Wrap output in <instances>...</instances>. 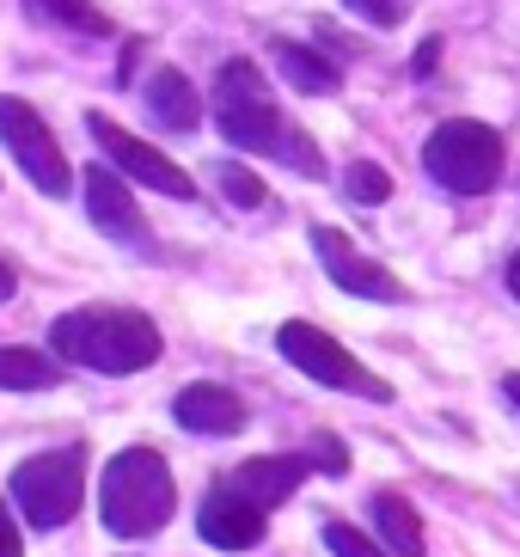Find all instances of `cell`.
Returning a JSON list of instances; mask_svg holds the SVG:
<instances>
[{"label": "cell", "instance_id": "obj_1", "mask_svg": "<svg viewBox=\"0 0 520 557\" xmlns=\"http://www.w3.org/2000/svg\"><path fill=\"white\" fill-rule=\"evenodd\" d=\"M214 123H221V135H227L233 148L288 160L300 178H325V153H319V141H312L300 123H288V116L276 111V99H270L258 62H245V55H233V62L221 67V81H214Z\"/></svg>", "mask_w": 520, "mask_h": 557}, {"label": "cell", "instance_id": "obj_2", "mask_svg": "<svg viewBox=\"0 0 520 557\" xmlns=\"http://www.w3.org/2000/svg\"><path fill=\"white\" fill-rule=\"evenodd\" d=\"M49 344L62 361L92 368V374H141L160 361V325L129 307H81L55 319Z\"/></svg>", "mask_w": 520, "mask_h": 557}, {"label": "cell", "instance_id": "obj_3", "mask_svg": "<svg viewBox=\"0 0 520 557\" xmlns=\"http://www.w3.org/2000/svg\"><path fill=\"white\" fill-rule=\"evenodd\" d=\"M178 508V484H172V466H165L153 447H123V454L104 466V484H98V515L116 540H153Z\"/></svg>", "mask_w": 520, "mask_h": 557}, {"label": "cell", "instance_id": "obj_4", "mask_svg": "<svg viewBox=\"0 0 520 557\" xmlns=\"http://www.w3.org/2000/svg\"><path fill=\"white\" fill-rule=\"evenodd\" d=\"M423 165H429V178L447 184L454 197H484L503 178V141H496L490 123L454 116V123H441L423 141Z\"/></svg>", "mask_w": 520, "mask_h": 557}, {"label": "cell", "instance_id": "obj_5", "mask_svg": "<svg viewBox=\"0 0 520 557\" xmlns=\"http://www.w3.org/2000/svg\"><path fill=\"white\" fill-rule=\"evenodd\" d=\"M86 496V454L81 447H55V454H37L13 472V503L32 527H62L81 515Z\"/></svg>", "mask_w": 520, "mask_h": 557}, {"label": "cell", "instance_id": "obj_6", "mask_svg": "<svg viewBox=\"0 0 520 557\" xmlns=\"http://www.w3.org/2000/svg\"><path fill=\"white\" fill-rule=\"evenodd\" d=\"M276 349L300 368L307 380H319V386H331V393H356V398H374V405H386L392 386L380 374H368L349 349L331 337V331L307 325V319H288V325L276 331Z\"/></svg>", "mask_w": 520, "mask_h": 557}, {"label": "cell", "instance_id": "obj_7", "mask_svg": "<svg viewBox=\"0 0 520 557\" xmlns=\"http://www.w3.org/2000/svg\"><path fill=\"white\" fill-rule=\"evenodd\" d=\"M0 141L13 148V160L25 165V178H32L44 197H67V190H74L67 153L55 148L49 123H44V116H37L25 99H13V92H0Z\"/></svg>", "mask_w": 520, "mask_h": 557}, {"label": "cell", "instance_id": "obj_8", "mask_svg": "<svg viewBox=\"0 0 520 557\" xmlns=\"http://www.w3.org/2000/svg\"><path fill=\"white\" fill-rule=\"evenodd\" d=\"M86 129H92V141L104 148V160H111L116 172H129L135 184H147V190H160V197H178V202H190V197H196L190 172H178V165H172L160 148H153V141L129 135L123 123H111L104 111H92V116H86Z\"/></svg>", "mask_w": 520, "mask_h": 557}, {"label": "cell", "instance_id": "obj_9", "mask_svg": "<svg viewBox=\"0 0 520 557\" xmlns=\"http://www.w3.org/2000/svg\"><path fill=\"white\" fill-rule=\"evenodd\" d=\"M312 251H319L325 276L337 282L343 295H361V300H405V282L392 276L386 263L361 258V251L349 246L337 227H312Z\"/></svg>", "mask_w": 520, "mask_h": 557}, {"label": "cell", "instance_id": "obj_10", "mask_svg": "<svg viewBox=\"0 0 520 557\" xmlns=\"http://www.w3.org/2000/svg\"><path fill=\"white\" fill-rule=\"evenodd\" d=\"M263 515H270V508H258L251 496H239L227 478H221V484L202 496V508H196V533L209 545H221V552H251V545L263 540V527H270Z\"/></svg>", "mask_w": 520, "mask_h": 557}, {"label": "cell", "instance_id": "obj_11", "mask_svg": "<svg viewBox=\"0 0 520 557\" xmlns=\"http://www.w3.org/2000/svg\"><path fill=\"white\" fill-rule=\"evenodd\" d=\"M307 472H312L307 454H270V459H245V466H233L227 484L239 496H251L258 508H276V503H288V496L307 484Z\"/></svg>", "mask_w": 520, "mask_h": 557}, {"label": "cell", "instance_id": "obj_12", "mask_svg": "<svg viewBox=\"0 0 520 557\" xmlns=\"http://www.w3.org/2000/svg\"><path fill=\"white\" fill-rule=\"evenodd\" d=\"M86 214L98 221V233H111V239H135V246H147L141 209H135L129 184L116 178L111 165H92V172H86Z\"/></svg>", "mask_w": 520, "mask_h": 557}, {"label": "cell", "instance_id": "obj_13", "mask_svg": "<svg viewBox=\"0 0 520 557\" xmlns=\"http://www.w3.org/2000/svg\"><path fill=\"white\" fill-rule=\"evenodd\" d=\"M172 417H178L190 435H239L245 429V405L227 393V386H184L178 405H172Z\"/></svg>", "mask_w": 520, "mask_h": 557}, {"label": "cell", "instance_id": "obj_14", "mask_svg": "<svg viewBox=\"0 0 520 557\" xmlns=\"http://www.w3.org/2000/svg\"><path fill=\"white\" fill-rule=\"evenodd\" d=\"M147 111L178 135H190L196 123H202V99H196V86L184 81L178 67H153V81H147Z\"/></svg>", "mask_w": 520, "mask_h": 557}, {"label": "cell", "instance_id": "obj_15", "mask_svg": "<svg viewBox=\"0 0 520 557\" xmlns=\"http://www.w3.org/2000/svg\"><path fill=\"white\" fill-rule=\"evenodd\" d=\"M270 62L282 67V81L294 86V92H312V99H325V92H337V67L325 62L319 50H307V44H288V37H276L270 44Z\"/></svg>", "mask_w": 520, "mask_h": 557}, {"label": "cell", "instance_id": "obj_16", "mask_svg": "<svg viewBox=\"0 0 520 557\" xmlns=\"http://www.w3.org/2000/svg\"><path fill=\"white\" fill-rule=\"evenodd\" d=\"M374 527H380V540L392 545L398 557H423V521H417V508H410V496H398V491H374Z\"/></svg>", "mask_w": 520, "mask_h": 557}, {"label": "cell", "instance_id": "obj_17", "mask_svg": "<svg viewBox=\"0 0 520 557\" xmlns=\"http://www.w3.org/2000/svg\"><path fill=\"white\" fill-rule=\"evenodd\" d=\"M0 386L7 393H49V386H62V368L44 356V349H0Z\"/></svg>", "mask_w": 520, "mask_h": 557}, {"label": "cell", "instance_id": "obj_18", "mask_svg": "<svg viewBox=\"0 0 520 557\" xmlns=\"http://www.w3.org/2000/svg\"><path fill=\"white\" fill-rule=\"evenodd\" d=\"M37 18H49V25H67V32H86V37H111V13L98 7V0H25Z\"/></svg>", "mask_w": 520, "mask_h": 557}, {"label": "cell", "instance_id": "obj_19", "mask_svg": "<svg viewBox=\"0 0 520 557\" xmlns=\"http://www.w3.org/2000/svg\"><path fill=\"white\" fill-rule=\"evenodd\" d=\"M343 190H349V202H386L392 197V178H386V165H374V160H356L349 172H343Z\"/></svg>", "mask_w": 520, "mask_h": 557}, {"label": "cell", "instance_id": "obj_20", "mask_svg": "<svg viewBox=\"0 0 520 557\" xmlns=\"http://www.w3.org/2000/svg\"><path fill=\"white\" fill-rule=\"evenodd\" d=\"M214 172H221V197H227V202H239V209H263L270 190H263V178L251 172V165L227 160V165H214Z\"/></svg>", "mask_w": 520, "mask_h": 557}, {"label": "cell", "instance_id": "obj_21", "mask_svg": "<svg viewBox=\"0 0 520 557\" xmlns=\"http://www.w3.org/2000/svg\"><path fill=\"white\" fill-rule=\"evenodd\" d=\"M325 545L337 557H386L368 533H361V527H349V521H325Z\"/></svg>", "mask_w": 520, "mask_h": 557}, {"label": "cell", "instance_id": "obj_22", "mask_svg": "<svg viewBox=\"0 0 520 557\" xmlns=\"http://www.w3.org/2000/svg\"><path fill=\"white\" fill-rule=\"evenodd\" d=\"M307 459H312V472H331V478H343V472H349V454H343V442H337V435H319Z\"/></svg>", "mask_w": 520, "mask_h": 557}, {"label": "cell", "instance_id": "obj_23", "mask_svg": "<svg viewBox=\"0 0 520 557\" xmlns=\"http://www.w3.org/2000/svg\"><path fill=\"white\" fill-rule=\"evenodd\" d=\"M343 7H349V13H361L368 25H380V32H386V25H398V0H343Z\"/></svg>", "mask_w": 520, "mask_h": 557}, {"label": "cell", "instance_id": "obj_24", "mask_svg": "<svg viewBox=\"0 0 520 557\" xmlns=\"http://www.w3.org/2000/svg\"><path fill=\"white\" fill-rule=\"evenodd\" d=\"M0 557H25V545H18V521H13V508H7V496H0Z\"/></svg>", "mask_w": 520, "mask_h": 557}, {"label": "cell", "instance_id": "obj_25", "mask_svg": "<svg viewBox=\"0 0 520 557\" xmlns=\"http://www.w3.org/2000/svg\"><path fill=\"white\" fill-rule=\"evenodd\" d=\"M435 55H441V37H429L423 50H417V81H429V74H435Z\"/></svg>", "mask_w": 520, "mask_h": 557}, {"label": "cell", "instance_id": "obj_26", "mask_svg": "<svg viewBox=\"0 0 520 557\" xmlns=\"http://www.w3.org/2000/svg\"><path fill=\"white\" fill-rule=\"evenodd\" d=\"M13 288H18V276H13V263L0 258V300H13Z\"/></svg>", "mask_w": 520, "mask_h": 557}, {"label": "cell", "instance_id": "obj_27", "mask_svg": "<svg viewBox=\"0 0 520 557\" xmlns=\"http://www.w3.org/2000/svg\"><path fill=\"white\" fill-rule=\"evenodd\" d=\"M508 295L520 300V251H515V258H508Z\"/></svg>", "mask_w": 520, "mask_h": 557}, {"label": "cell", "instance_id": "obj_28", "mask_svg": "<svg viewBox=\"0 0 520 557\" xmlns=\"http://www.w3.org/2000/svg\"><path fill=\"white\" fill-rule=\"evenodd\" d=\"M503 393H508V398H515V405H520V374H508V380H503Z\"/></svg>", "mask_w": 520, "mask_h": 557}]
</instances>
